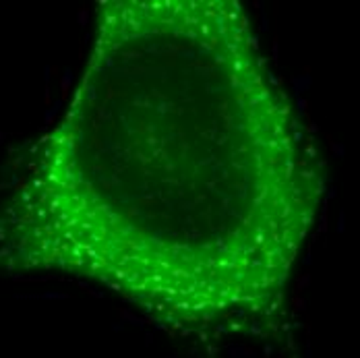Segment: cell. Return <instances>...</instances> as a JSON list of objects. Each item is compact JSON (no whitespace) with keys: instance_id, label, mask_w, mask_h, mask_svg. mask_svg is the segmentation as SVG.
Instances as JSON below:
<instances>
[{"instance_id":"1","label":"cell","mask_w":360,"mask_h":358,"mask_svg":"<svg viewBox=\"0 0 360 358\" xmlns=\"http://www.w3.org/2000/svg\"><path fill=\"white\" fill-rule=\"evenodd\" d=\"M327 193L238 0H104L71 100L0 199V271L182 331L282 323Z\"/></svg>"}]
</instances>
